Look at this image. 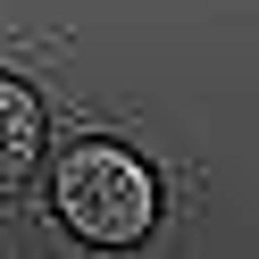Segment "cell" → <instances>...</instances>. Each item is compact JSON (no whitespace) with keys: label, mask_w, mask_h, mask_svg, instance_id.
<instances>
[{"label":"cell","mask_w":259,"mask_h":259,"mask_svg":"<svg viewBox=\"0 0 259 259\" xmlns=\"http://www.w3.org/2000/svg\"><path fill=\"white\" fill-rule=\"evenodd\" d=\"M51 201H59V218L84 242L125 251V242H142L159 226V176H151V159H134L125 142L92 134V142H75V151H59Z\"/></svg>","instance_id":"obj_1"},{"label":"cell","mask_w":259,"mask_h":259,"mask_svg":"<svg viewBox=\"0 0 259 259\" xmlns=\"http://www.w3.org/2000/svg\"><path fill=\"white\" fill-rule=\"evenodd\" d=\"M34 159H42V101H34V84L0 75V192L25 184Z\"/></svg>","instance_id":"obj_2"}]
</instances>
